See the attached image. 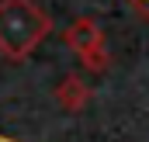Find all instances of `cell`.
<instances>
[{"label": "cell", "instance_id": "6da1fadb", "mask_svg": "<svg viewBox=\"0 0 149 142\" xmlns=\"http://www.w3.org/2000/svg\"><path fill=\"white\" fill-rule=\"evenodd\" d=\"M52 31V14L35 0H0V56L28 59Z\"/></svg>", "mask_w": 149, "mask_h": 142}, {"label": "cell", "instance_id": "7a4b0ae2", "mask_svg": "<svg viewBox=\"0 0 149 142\" xmlns=\"http://www.w3.org/2000/svg\"><path fill=\"white\" fill-rule=\"evenodd\" d=\"M66 45L80 56V63L87 70H108V45H104V31L94 17H76L66 28Z\"/></svg>", "mask_w": 149, "mask_h": 142}, {"label": "cell", "instance_id": "3957f363", "mask_svg": "<svg viewBox=\"0 0 149 142\" xmlns=\"http://www.w3.org/2000/svg\"><path fill=\"white\" fill-rule=\"evenodd\" d=\"M87 97H90V90H87V83H83L80 76H66V80L56 87V101H59L63 111H70V114L83 111V107H87Z\"/></svg>", "mask_w": 149, "mask_h": 142}, {"label": "cell", "instance_id": "277c9868", "mask_svg": "<svg viewBox=\"0 0 149 142\" xmlns=\"http://www.w3.org/2000/svg\"><path fill=\"white\" fill-rule=\"evenodd\" d=\"M128 3L139 10V17H146V21H149V0H128Z\"/></svg>", "mask_w": 149, "mask_h": 142}]
</instances>
